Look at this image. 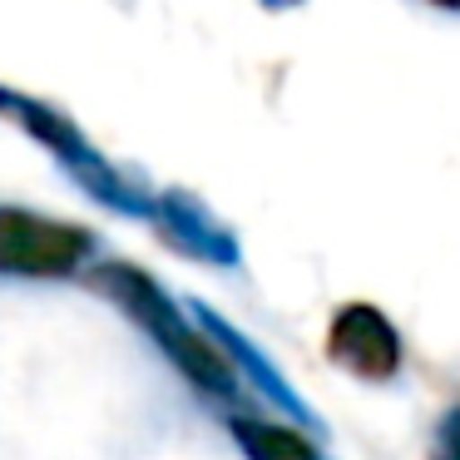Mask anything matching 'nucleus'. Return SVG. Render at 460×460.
Wrapping results in <instances>:
<instances>
[{
  "instance_id": "nucleus-3",
  "label": "nucleus",
  "mask_w": 460,
  "mask_h": 460,
  "mask_svg": "<svg viewBox=\"0 0 460 460\" xmlns=\"http://www.w3.org/2000/svg\"><path fill=\"white\" fill-rule=\"evenodd\" d=\"M94 233L0 203V272L11 278H70L90 262Z\"/></svg>"
},
{
  "instance_id": "nucleus-4",
  "label": "nucleus",
  "mask_w": 460,
  "mask_h": 460,
  "mask_svg": "<svg viewBox=\"0 0 460 460\" xmlns=\"http://www.w3.org/2000/svg\"><path fill=\"white\" fill-rule=\"evenodd\" d=\"M327 357L361 381H391L401 367V332L371 302H351V307H341L332 317Z\"/></svg>"
},
{
  "instance_id": "nucleus-1",
  "label": "nucleus",
  "mask_w": 460,
  "mask_h": 460,
  "mask_svg": "<svg viewBox=\"0 0 460 460\" xmlns=\"http://www.w3.org/2000/svg\"><path fill=\"white\" fill-rule=\"evenodd\" d=\"M90 282L104 297L119 302V307L159 341L164 357H169L193 386L213 391V396H233V367L223 361V351L213 347V341H203L199 332L183 322V312L173 307V297L149 278V272L129 268V262H100V268L90 272Z\"/></svg>"
},
{
  "instance_id": "nucleus-2",
  "label": "nucleus",
  "mask_w": 460,
  "mask_h": 460,
  "mask_svg": "<svg viewBox=\"0 0 460 460\" xmlns=\"http://www.w3.org/2000/svg\"><path fill=\"white\" fill-rule=\"evenodd\" d=\"M0 119L21 124L35 144H45V149H50L55 159H60L65 169L84 183V193H94L100 203H110V208H119V213H134V218L154 213L149 193H144L134 179H124L110 159H100V154L90 149V139L75 129L70 114H60V110H50V104L31 100V94H15V90L0 84Z\"/></svg>"
},
{
  "instance_id": "nucleus-8",
  "label": "nucleus",
  "mask_w": 460,
  "mask_h": 460,
  "mask_svg": "<svg viewBox=\"0 0 460 460\" xmlns=\"http://www.w3.org/2000/svg\"><path fill=\"white\" fill-rule=\"evenodd\" d=\"M268 11H292V5H302V0H262Z\"/></svg>"
},
{
  "instance_id": "nucleus-5",
  "label": "nucleus",
  "mask_w": 460,
  "mask_h": 460,
  "mask_svg": "<svg viewBox=\"0 0 460 460\" xmlns=\"http://www.w3.org/2000/svg\"><path fill=\"white\" fill-rule=\"evenodd\" d=\"M154 218L164 223V233L173 238V248H183L189 258L213 262V268H238L243 262L238 238H233L193 193H183V189L159 193V199H154Z\"/></svg>"
},
{
  "instance_id": "nucleus-6",
  "label": "nucleus",
  "mask_w": 460,
  "mask_h": 460,
  "mask_svg": "<svg viewBox=\"0 0 460 460\" xmlns=\"http://www.w3.org/2000/svg\"><path fill=\"white\" fill-rule=\"evenodd\" d=\"M193 317H199V327H203V332H208V337H213V347H218V351H233V357H238V361H243V367H248V371H252V376H258V386H262V391H268V396H272V401H278V406H282V411H292V416H302V420H312V411H307V406H302V396H297V391H292V386H288V381H282V371H278V367H272V361H268V357H258V351H252V347H248V337H243V332H238V327H228V322H223V317H218V312H208V307H193Z\"/></svg>"
},
{
  "instance_id": "nucleus-9",
  "label": "nucleus",
  "mask_w": 460,
  "mask_h": 460,
  "mask_svg": "<svg viewBox=\"0 0 460 460\" xmlns=\"http://www.w3.org/2000/svg\"><path fill=\"white\" fill-rule=\"evenodd\" d=\"M436 5H446V11H456V5H460V0H436Z\"/></svg>"
},
{
  "instance_id": "nucleus-7",
  "label": "nucleus",
  "mask_w": 460,
  "mask_h": 460,
  "mask_svg": "<svg viewBox=\"0 0 460 460\" xmlns=\"http://www.w3.org/2000/svg\"><path fill=\"white\" fill-rule=\"evenodd\" d=\"M233 436H238L243 450H248V460H322L317 446H312V440H302V430L272 426V420L238 416V420H233Z\"/></svg>"
}]
</instances>
